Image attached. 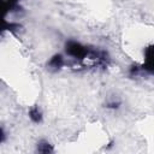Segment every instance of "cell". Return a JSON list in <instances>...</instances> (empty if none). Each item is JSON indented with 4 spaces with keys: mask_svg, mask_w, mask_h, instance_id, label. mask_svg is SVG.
I'll list each match as a JSON object with an SVG mask.
<instances>
[{
    "mask_svg": "<svg viewBox=\"0 0 154 154\" xmlns=\"http://www.w3.org/2000/svg\"><path fill=\"white\" fill-rule=\"evenodd\" d=\"M141 72L154 76V43L149 45L143 51V63L140 65Z\"/></svg>",
    "mask_w": 154,
    "mask_h": 154,
    "instance_id": "cell-1",
    "label": "cell"
},
{
    "mask_svg": "<svg viewBox=\"0 0 154 154\" xmlns=\"http://www.w3.org/2000/svg\"><path fill=\"white\" fill-rule=\"evenodd\" d=\"M65 64H66L65 54H63V53H55V54H53V55L49 58V60L47 61V66H48V69L52 70V71H58V70H60Z\"/></svg>",
    "mask_w": 154,
    "mask_h": 154,
    "instance_id": "cell-2",
    "label": "cell"
},
{
    "mask_svg": "<svg viewBox=\"0 0 154 154\" xmlns=\"http://www.w3.org/2000/svg\"><path fill=\"white\" fill-rule=\"evenodd\" d=\"M19 1L20 0H1L2 4V10H4V14L5 17L8 13H13L18 10L19 7Z\"/></svg>",
    "mask_w": 154,
    "mask_h": 154,
    "instance_id": "cell-3",
    "label": "cell"
},
{
    "mask_svg": "<svg viewBox=\"0 0 154 154\" xmlns=\"http://www.w3.org/2000/svg\"><path fill=\"white\" fill-rule=\"evenodd\" d=\"M28 116H29V119L35 123V124H40L42 123V119H43V114H42V111L38 106H32L29 108V112H28Z\"/></svg>",
    "mask_w": 154,
    "mask_h": 154,
    "instance_id": "cell-4",
    "label": "cell"
},
{
    "mask_svg": "<svg viewBox=\"0 0 154 154\" xmlns=\"http://www.w3.org/2000/svg\"><path fill=\"white\" fill-rule=\"evenodd\" d=\"M36 150L38 153H43V154H48V153H53L54 148L53 146L47 141V140H40L36 144Z\"/></svg>",
    "mask_w": 154,
    "mask_h": 154,
    "instance_id": "cell-5",
    "label": "cell"
},
{
    "mask_svg": "<svg viewBox=\"0 0 154 154\" xmlns=\"http://www.w3.org/2000/svg\"><path fill=\"white\" fill-rule=\"evenodd\" d=\"M105 107L109 111H118L120 107H122V101L118 100V99H109L106 103H105Z\"/></svg>",
    "mask_w": 154,
    "mask_h": 154,
    "instance_id": "cell-6",
    "label": "cell"
}]
</instances>
